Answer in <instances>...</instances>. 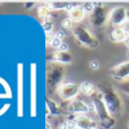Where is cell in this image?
Returning <instances> with one entry per match:
<instances>
[{
  "label": "cell",
  "instance_id": "obj_1",
  "mask_svg": "<svg viewBox=\"0 0 129 129\" xmlns=\"http://www.w3.org/2000/svg\"><path fill=\"white\" fill-rule=\"evenodd\" d=\"M98 89L102 94L110 114L113 118L120 116L123 111V102L117 89L113 87V85L110 84L109 82H102L99 84Z\"/></svg>",
  "mask_w": 129,
  "mask_h": 129
},
{
  "label": "cell",
  "instance_id": "obj_2",
  "mask_svg": "<svg viewBox=\"0 0 129 129\" xmlns=\"http://www.w3.org/2000/svg\"><path fill=\"white\" fill-rule=\"evenodd\" d=\"M91 98H92V104L94 107V112L98 116L101 127L104 129H112L116 125V119L110 114L101 92L98 89Z\"/></svg>",
  "mask_w": 129,
  "mask_h": 129
},
{
  "label": "cell",
  "instance_id": "obj_3",
  "mask_svg": "<svg viewBox=\"0 0 129 129\" xmlns=\"http://www.w3.org/2000/svg\"><path fill=\"white\" fill-rule=\"evenodd\" d=\"M71 31H73V35L76 38V40L78 41V43L80 45H84L86 48H91V49L99 47L98 39L85 26H83V25H76Z\"/></svg>",
  "mask_w": 129,
  "mask_h": 129
},
{
  "label": "cell",
  "instance_id": "obj_4",
  "mask_svg": "<svg viewBox=\"0 0 129 129\" xmlns=\"http://www.w3.org/2000/svg\"><path fill=\"white\" fill-rule=\"evenodd\" d=\"M98 6L95 7L94 11L92 13V15L89 16V22L93 26L95 27H102L104 26L107 23H109V15L110 10L108 9V7L103 4H98Z\"/></svg>",
  "mask_w": 129,
  "mask_h": 129
},
{
  "label": "cell",
  "instance_id": "obj_5",
  "mask_svg": "<svg viewBox=\"0 0 129 129\" xmlns=\"http://www.w3.org/2000/svg\"><path fill=\"white\" fill-rule=\"evenodd\" d=\"M79 85H77L76 83L73 82H68V83H63L60 85L57 93H58L59 98L62 101L66 102H70V101L77 99V95L79 94Z\"/></svg>",
  "mask_w": 129,
  "mask_h": 129
},
{
  "label": "cell",
  "instance_id": "obj_6",
  "mask_svg": "<svg viewBox=\"0 0 129 129\" xmlns=\"http://www.w3.org/2000/svg\"><path fill=\"white\" fill-rule=\"evenodd\" d=\"M63 76H64V71L62 67L60 64H52V67H50L48 69V74H47L48 86L58 89L60 87V85L62 84Z\"/></svg>",
  "mask_w": 129,
  "mask_h": 129
},
{
  "label": "cell",
  "instance_id": "obj_7",
  "mask_svg": "<svg viewBox=\"0 0 129 129\" xmlns=\"http://www.w3.org/2000/svg\"><path fill=\"white\" fill-rule=\"evenodd\" d=\"M129 18L128 10L123 6H117L110 10L109 15V24L113 27H120L121 24Z\"/></svg>",
  "mask_w": 129,
  "mask_h": 129
},
{
  "label": "cell",
  "instance_id": "obj_8",
  "mask_svg": "<svg viewBox=\"0 0 129 129\" xmlns=\"http://www.w3.org/2000/svg\"><path fill=\"white\" fill-rule=\"evenodd\" d=\"M68 111L70 113L75 114V116H80V114H87L91 109H89V105L86 102H84L80 99H75V100L70 101L68 103V107H67Z\"/></svg>",
  "mask_w": 129,
  "mask_h": 129
},
{
  "label": "cell",
  "instance_id": "obj_9",
  "mask_svg": "<svg viewBox=\"0 0 129 129\" xmlns=\"http://www.w3.org/2000/svg\"><path fill=\"white\" fill-rule=\"evenodd\" d=\"M111 76L118 82H125L129 78V60L119 63L111 70Z\"/></svg>",
  "mask_w": 129,
  "mask_h": 129
},
{
  "label": "cell",
  "instance_id": "obj_10",
  "mask_svg": "<svg viewBox=\"0 0 129 129\" xmlns=\"http://www.w3.org/2000/svg\"><path fill=\"white\" fill-rule=\"evenodd\" d=\"M76 126L78 129H94L98 127V123L92 117L87 114H80V116H75L74 118Z\"/></svg>",
  "mask_w": 129,
  "mask_h": 129
},
{
  "label": "cell",
  "instance_id": "obj_11",
  "mask_svg": "<svg viewBox=\"0 0 129 129\" xmlns=\"http://www.w3.org/2000/svg\"><path fill=\"white\" fill-rule=\"evenodd\" d=\"M85 15H86V14H85V11H84V9H83L82 5H80V6H79V5H78V6H74L73 9H71V10L68 13V17L70 18L74 23L82 22V20L84 19Z\"/></svg>",
  "mask_w": 129,
  "mask_h": 129
},
{
  "label": "cell",
  "instance_id": "obj_12",
  "mask_svg": "<svg viewBox=\"0 0 129 129\" xmlns=\"http://www.w3.org/2000/svg\"><path fill=\"white\" fill-rule=\"evenodd\" d=\"M47 113L49 116H60L61 114V107L50 98H47Z\"/></svg>",
  "mask_w": 129,
  "mask_h": 129
},
{
  "label": "cell",
  "instance_id": "obj_13",
  "mask_svg": "<svg viewBox=\"0 0 129 129\" xmlns=\"http://www.w3.org/2000/svg\"><path fill=\"white\" fill-rule=\"evenodd\" d=\"M79 91H80V93H83L84 95L92 96L98 89H96L95 85H94L93 83L88 82V80H84V82H82L79 84Z\"/></svg>",
  "mask_w": 129,
  "mask_h": 129
},
{
  "label": "cell",
  "instance_id": "obj_14",
  "mask_svg": "<svg viewBox=\"0 0 129 129\" xmlns=\"http://www.w3.org/2000/svg\"><path fill=\"white\" fill-rule=\"evenodd\" d=\"M127 34L120 28V27H113L112 32L110 33V40L112 42H125L126 38H127Z\"/></svg>",
  "mask_w": 129,
  "mask_h": 129
},
{
  "label": "cell",
  "instance_id": "obj_15",
  "mask_svg": "<svg viewBox=\"0 0 129 129\" xmlns=\"http://www.w3.org/2000/svg\"><path fill=\"white\" fill-rule=\"evenodd\" d=\"M53 59L58 63H71L73 61V57L69 52H62L57 50L53 53Z\"/></svg>",
  "mask_w": 129,
  "mask_h": 129
},
{
  "label": "cell",
  "instance_id": "obj_16",
  "mask_svg": "<svg viewBox=\"0 0 129 129\" xmlns=\"http://www.w3.org/2000/svg\"><path fill=\"white\" fill-rule=\"evenodd\" d=\"M47 4L51 10H60V9H64V10H66L67 7H68L71 2H68V1H50V2H47Z\"/></svg>",
  "mask_w": 129,
  "mask_h": 129
},
{
  "label": "cell",
  "instance_id": "obj_17",
  "mask_svg": "<svg viewBox=\"0 0 129 129\" xmlns=\"http://www.w3.org/2000/svg\"><path fill=\"white\" fill-rule=\"evenodd\" d=\"M50 14H51V9L49 8L48 4H43L41 6H39L38 8V15L40 18L43 19H47V18H50Z\"/></svg>",
  "mask_w": 129,
  "mask_h": 129
},
{
  "label": "cell",
  "instance_id": "obj_18",
  "mask_svg": "<svg viewBox=\"0 0 129 129\" xmlns=\"http://www.w3.org/2000/svg\"><path fill=\"white\" fill-rule=\"evenodd\" d=\"M42 27H43V31L45 32V34H51L52 29H53L54 25H53V20L51 18H47V19H43L42 20Z\"/></svg>",
  "mask_w": 129,
  "mask_h": 129
},
{
  "label": "cell",
  "instance_id": "obj_19",
  "mask_svg": "<svg viewBox=\"0 0 129 129\" xmlns=\"http://www.w3.org/2000/svg\"><path fill=\"white\" fill-rule=\"evenodd\" d=\"M82 7H83V9H84L85 14L91 16L92 13L94 11V9H95V7H96V2H94V1H85L84 4H82Z\"/></svg>",
  "mask_w": 129,
  "mask_h": 129
},
{
  "label": "cell",
  "instance_id": "obj_20",
  "mask_svg": "<svg viewBox=\"0 0 129 129\" xmlns=\"http://www.w3.org/2000/svg\"><path fill=\"white\" fill-rule=\"evenodd\" d=\"M61 26H62L63 28H66V29H73L74 27H75V25H74L73 20L67 16L66 18H63L62 19V22H61Z\"/></svg>",
  "mask_w": 129,
  "mask_h": 129
},
{
  "label": "cell",
  "instance_id": "obj_21",
  "mask_svg": "<svg viewBox=\"0 0 129 129\" xmlns=\"http://www.w3.org/2000/svg\"><path fill=\"white\" fill-rule=\"evenodd\" d=\"M61 44H62V40H59V39L54 38L53 41H52V43H51V47L56 50H59V48H60Z\"/></svg>",
  "mask_w": 129,
  "mask_h": 129
},
{
  "label": "cell",
  "instance_id": "obj_22",
  "mask_svg": "<svg viewBox=\"0 0 129 129\" xmlns=\"http://www.w3.org/2000/svg\"><path fill=\"white\" fill-rule=\"evenodd\" d=\"M120 28L122 29L123 32H125L127 35H129V18H127V19L125 20V22L121 24V26H120Z\"/></svg>",
  "mask_w": 129,
  "mask_h": 129
},
{
  "label": "cell",
  "instance_id": "obj_23",
  "mask_svg": "<svg viewBox=\"0 0 129 129\" xmlns=\"http://www.w3.org/2000/svg\"><path fill=\"white\" fill-rule=\"evenodd\" d=\"M88 66L92 70H98V69L100 68V62H99V60H95V59H94V60L89 61Z\"/></svg>",
  "mask_w": 129,
  "mask_h": 129
},
{
  "label": "cell",
  "instance_id": "obj_24",
  "mask_svg": "<svg viewBox=\"0 0 129 129\" xmlns=\"http://www.w3.org/2000/svg\"><path fill=\"white\" fill-rule=\"evenodd\" d=\"M53 35H54V38L59 39V40H62V39L64 38V35H66V33H64V31H61L60 29V31H57Z\"/></svg>",
  "mask_w": 129,
  "mask_h": 129
},
{
  "label": "cell",
  "instance_id": "obj_25",
  "mask_svg": "<svg viewBox=\"0 0 129 129\" xmlns=\"http://www.w3.org/2000/svg\"><path fill=\"white\" fill-rule=\"evenodd\" d=\"M59 51L68 52V51H69V45L67 44L66 42H62V44H61V45H60V48H59Z\"/></svg>",
  "mask_w": 129,
  "mask_h": 129
},
{
  "label": "cell",
  "instance_id": "obj_26",
  "mask_svg": "<svg viewBox=\"0 0 129 129\" xmlns=\"http://www.w3.org/2000/svg\"><path fill=\"white\" fill-rule=\"evenodd\" d=\"M54 39V35H52V34H48L47 36H45V41H47V44L48 45H51L52 41H53Z\"/></svg>",
  "mask_w": 129,
  "mask_h": 129
},
{
  "label": "cell",
  "instance_id": "obj_27",
  "mask_svg": "<svg viewBox=\"0 0 129 129\" xmlns=\"http://www.w3.org/2000/svg\"><path fill=\"white\" fill-rule=\"evenodd\" d=\"M58 129H68V127H67V120H63L62 122L59 123Z\"/></svg>",
  "mask_w": 129,
  "mask_h": 129
},
{
  "label": "cell",
  "instance_id": "obj_28",
  "mask_svg": "<svg viewBox=\"0 0 129 129\" xmlns=\"http://www.w3.org/2000/svg\"><path fill=\"white\" fill-rule=\"evenodd\" d=\"M123 43H125V45L128 48V50H129V35L126 38V40H125V42H123Z\"/></svg>",
  "mask_w": 129,
  "mask_h": 129
},
{
  "label": "cell",
  "instance_id": "obj_29",
  "mask_svg": "<svg viewBox=\"0 0 129 129\" xmlns=\"http://www.w3.org/2000/svg\"><path fill=\"white\" fill-rule=\"evenodd\" d=\"M45 129H52V126L49 122V120H47V127H45Z\"/></svg>",
  "mask_w": 129,
  "mask_h": 129
},
{
  "label": "cell",
  "instance_id": "obj_30",
  "mask_svg": "<svg viewBox=\"0 0 129 129\" xmlns=\"http://www.w3.org/2000/svg\"><path fill=\"white\" fill-rule=\"evenodd\" d=\"M94 129H104V128H102V127H101V126H98V127H96V128H94Z\"/></svg>",
  "mask_w": 129,
  "mask_h": 129
},
{
  "label": "cell",
  "instance_id": "obj_31",
  "mask_svg": "<svg viewBox=\"0 0 129 129\" xmlns=\"http://www.w3.org/2000/svg\"><path fill=\"white\" fill-rule=\"evenodd\" d=\"M127 93H129V87H128V91H127Z\"/></svg>",
  "mask_w": 129,
  "mask_h": 129
},
{
  "label": "cell",
  "instance_id": "obj_32",
  "mask_svg": "<svg viewBox=\"0 0 129 129\" xmlns=\"http://www.w3.org/2000/svg\"><path fill=\"white\" fill-rule=\"evenodd\" d=\"M128 128H129V121H128Z\"/></svg>",
  "mask_w": 129,
  "mask_h": 129
},
{
  "label": "cell",
  "instance_id": "obj_33",
  "mask_svg": "<svg viewBox=\"0 0 129 129\" xmlns=\"http://www.w3.org/2000/svg\"><path fill=\"white\" fill-rule=\"evenodd\" d=\"M77 129H78V128H77Z\"/></svg>",
  "mask_w": 129,
  "mask_h": 129
}]
</instances>
